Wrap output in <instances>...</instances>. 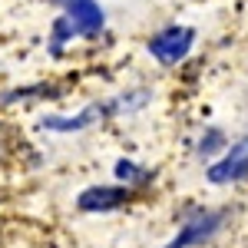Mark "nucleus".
Segmentation results:
<instances>
[{
	"instance_id": "1",
	"label": "nucleus",
	"mask_w": 248,
	"mask_h": 248,
	"mask_svg": "<svg viewBox=\"0 0 248 248\" xmlns=\"http://www.w3.org/2000/svg\"><path fill=\"white\" fill-rule=\"evenodd\" d=\"M192 40H195V30H189V27H169V30H162V33H155L149 40V53L159 63L172 66V63H179L192 50Z\"/></svg>"
},
{
	"instance_id": "6",
	"label": "nucleus",
	"mask_w": 248,
	"mask_h": 248,
	"mask_svg": "<svg viewBox=\"0 0 248 248\" xmlns=\"http://www.w3.org/2000/svg\"><path fill=\"white\" fill-rule=\"evenodd\" d=\"M116 175H119V179H126V182H133V179H139V169H136L133 162H126V159H123V162L116 166Z\"/></svg>"
},
{
	"instance_id": "2",
	"label": "nucleus",
	"mask_w": 248,
	"mask_h": 248,
	"mask_svg": "<svg viewBox=\"0 0 248 248\" xmlns=\"http://www.w3.org/2000/svg\"><path fill=\"white\" fill-rule=\"evenodd\" d=\"M66 10V20L70 27L83 33V37H96L103 30V7L96 0H53Z\"/></svg>"
},
{
	"instance_id": "4",
	"label": "nucleus",
	"mask_w": 248,
	"mask_h": 248,
	"mask_svg": "<svg viewBox=\"0 0 248 248\" xmlns=\"http://www.w3.org/2000/svg\"><path fill=\"white\" fill-rule=\"evenodd\" d=\"M218 222H222V215H215V212H199V215H192L189 222L182 225V232H179L166 248H189V245H195V242H205L212 232L218 229Z\"/></svg>"
},
{
	"instance_id": "5",
	"label": "nucleus",
	"mask_w": 248,
	"mask_h": 248,
	"mask_svg": "<svg viewBox=\"0 0 248 248\" xmlns=\"http://www.w3.org/2000/svg\"><path fill=\"white\" fill-rule=\"evenodd\" d=\"M126 199H129L126 189H116V186H93V189H86L77 199V205L83 212H109V209H119Z\"/></svg>"
},
{
	"instance_id": "3",
	"label": "nucleus",
	"mask_w": 248,
	"mask_h": 248,
	"mask_svg": "<svg viewBox=\"0 0 248 248\" xmlns=\"http://www.w3.org/2000/svg\"><path fill=\"white\" fill-rule=\"evenodd\" d=\"M242 175H248V139H238V142L229 149V155L209 169V179L215 182V186L235 182V179H242Z\"/></svg>"
}]
</instances>
